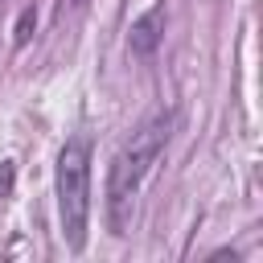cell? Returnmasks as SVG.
<instances>
[{"mask_svg":"<svg viewBox=\"0 0 263 263\" xmlns=\"http://www.w3.org/2000/svg\"><path fill=\"white\" fill-rule=\"evenodd\" d=\"M173 123H177L173 111H156V115H148V119L132 132V140L115 152L111 173H107V226H111L115 234H127L136 193H140L144 177L152 173V164L164 156L168 136H173Z\"/></svg>","mask_w":263,"mask_h":263,"instance_id":"6da1fadb","label":"cell"},{"mask_svg":"<svg viewBox=\"0 0 263 263\" xmlns=\"http://www.w3.org/2000/svg\"><path fill=\"white\" fill-rule=\"evenodd\" d=\"M90 156L95 144L90 136H70L58 152V218H62V238L70 251L86 247V222H90Z\"/></svg>","mask_w":263,"mask_h":263,"instance_id":"7a4b0ae2","label":"cell"},{"mask_svg":"<svg viewBox=\"0 0 263 263\" xmlns=\"http://www.w3.org/2000/svg\"><path fill=\"white\" fill-rule=\"evenodd\" d=\"M12 185H16V168H12V160H0V197H8Z\"/></svg>","mask_w":263,"mask_h":263,"instance_id":"5b68a950","label":"cell"},{"mask_svg":"<svg viewBox=\"0 0 263 263\" xmlns=\"http://www.w3.org/2000/svg\"><path fill=\"white\" fill-rule=\"evenodd\" d=\"M70 4H74V8H82V4H86V0H70Z\"/></svg>","mask_w":263,"mask_h":263,"instance_id":"8992f818","label":"cell"},{"mask_svg":"<svg viewBox=\"0 0 263 263\" xmlns=\"http://www.w3.org/2000/svg\"><path fill=\"white\" fill-rule=\"evenodd\" d=\"M33 29H37V8H25L21 16H16V45H29V37H33Z\"/></svg>","mask_w":263,"mask_h":263,"instance_id":"277c9868","label":"cell"},{"mask_svg":"<svg viewBox=\"0 0 263 263\" xmlns=\"http://www.w3.org/2000/svg\"><path fill=\"white\" fill-rule=\"evenodd\" d=\"M164 21H168L164 4H152L148 12H140L132 21V29H127V49L136 58H152L160 49V41H164Z\"/></svg>","mask_w":263,"mask_h":263,"instance_id":"3957f363","label":"cell"}]
</instances>
